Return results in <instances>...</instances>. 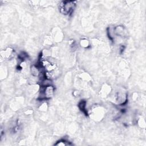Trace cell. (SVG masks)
Instances as JSON below:
<instances>
[{"label": "cell", "instance_id": "1", "mask_svg": "<svg viewBox=\"0 0 146 146\" xmlns=\"http://www.w3.org/2000/svg\"><path fill=\"white\" fill-rule=\"evenodd\" d=\"M114 33L115 35L120 37H124L126 35V31L122 26H117L114 27Z\"/></svg>", "mask_w": 146, "mask_h": 146}, {"label": "cell", "instance_id": "2", "mask_svg": "<svg viewBox=\"0 0 146 146\" xmlns=\"http://www.w3.org/2000/svg\"><path fill=\"white\" fill-rule=\"evenodd\" d=\"M54 145L57 146H66L68 145H71L69 142L65 139H61L57 142V143Z\"/></svg>", "mask_w": 146, "mask_h": 146}, {"label": "cell", "instance_id": "3", "mask_svg": "<svg viewBox=\"0 0 146 146\" xmlns=\"http://www.w3.org/2000/svg\"><path fill=\"white\" fill-rule=\"evenodd\" d=\"M79 108L82 110L83 113H87V110H86V102L82 100L78 104Z\"/></svg>", "mask_w": 146, "mask_h": 146}, {"label": "cell", "instance_id": "4", "mask_svg": "<svg viewBox=\"0 0 146 146\" xmlns=\"http://www.w3.org/2000/svg\"><path fill=\"white\" fill-rule=\"evenodd\" d=\"M81 45L83 48H87L89 46V42L87 39H82L81 41Z\"/></svg>", "mask_w": 146, "mask_h": 146}]
</instances>
